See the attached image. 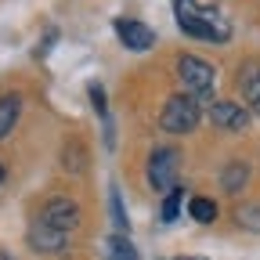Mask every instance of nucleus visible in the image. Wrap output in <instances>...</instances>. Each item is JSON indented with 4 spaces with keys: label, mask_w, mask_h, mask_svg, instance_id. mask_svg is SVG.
<instances>
[{
    "label": "nucleus",
    "mask_w": 260,
    "mask_h": 260,
    "mask_svg": "<svg viewBox=\"0 0 260 260\" xmlns=\"http://www.w3.org/2000/svg\"><path fill=\"white\" fill-rule=\"evenodd\" d=\"M174 15H177V25L188 32V37L213 40V44H224L228 37H232L228 18L217 15L213 8H203L199 0H174Z\"/></svg>",
    "instance_id": "f257e3e1"
},
{
    "label": "nucleus",
    "mask_w": 260,
    "mask_h": 260,
    "mask_svg": "<svg viewBox=\"0 0 260 260\" xmlns=\"http://www.w3.org/2000/svg\"><path fill=\"white\" fill-rule=\"evenodd\" d=\"M177 80L184 83V94L195 98V102H210L213 83H217V69L206 58H195V54H181L177 58Z\"/></svg>",
    "instance_id": "f03ea898"
},
{
    "label": "nucleus",
    "mask_w": 260,
    "mask_h": 260,
    "mask_svg": "<svg viewBox=\"0 0 260 260\" xmlns=\"http://www.w3.org/2000/svg\"><path fill=\"white\" fill-rule=\"evenodd\" d=\"M203 119V109L195 98L188 94H174L167 98V105H162V116H159V126L167 130V134H191L195 126Z\"/></svg>",
    "instance_id": "7ed1b4c3"
},
{
    "label": "nucleus",
    "mask_w": 260,
    "mask_h": 260,
    "mask_svg": "<svg viewBox=\"0 0 260 260\" xmlns=\"http://www.w3.org/2000/svg\"><path fill=\"white\" fill-rule=\"evenodd\" d=\"M177 170H181V152L177 148H155L148 159V184L155 191H170L177 184Z\"/></svg>",
    "instance_id": "20e7f679"
},
{
    "label": "nucleus",
    "mask_w": 260,
    "mask_h": 260,
    "mask_svg": "<svg viewBox=\"0 0 260 260\" xmlns=\"http://www.w3.org/2000/svg\"><path fill=\"white\" fill-rule=\"evenodd\" d=\"M40 220L47 228H54V232H73V228L80 224V206L73 199H65V195H58V199H47L44 203Z\"/></svg>",
    "instance_id": "39448f33"
},
{
    "label": "nucleus",
    "mask_w": 260,
    "mask_h": 260,
    "mask_svg": "<svg viewBox=\"0 0 260 260\" xmlns=\"http://www.w3.org/2000/svg\"><path fill=\"white\" fill-rule=\"evenodd\" d=\"M210 123L220 126V130H232V134H242L249 126V112L235 102H213L210 105Z\"/></svg>",
    "instance_id": "423d86ee"
},
{
    "label": "nucleus",
    "mask_w": 260,
    "mask_h": 260,
    "mask_svg": "<svg viewBox=\"0 0 260 260\" xmlns=\"http://www.w3.org/2000/svg\"><path fill=\"white\" fill-rule=\"evenodd\" d=\"M116 37L130 47V51H148L155 44V32L145 25V22H134V18H116Z\"/></svg>",
    "instance_id": "0eeeda50"
},
{
    "label": "nucleus",
    "mask_w": 260,
    "mask_h": 260,
    "mask_svg": "<svg viewBox=\"0 0 260 260\" xmlns=\"http://www.w3.org/2000/svg\"><path fill=\"white\" fill-rule=\"evenodd\" d=\"M25 239H29V249H37V253H61L65 249V232H54L44 220L32 224Z\"/></svg>",
    "instance_id": "6e6552de"
},
{
    "label": "nucleus",
    "mask_w": 260,
    "mask_h": 260,
    "mask_svg": "<svg viewBox=\"0 0 260 260\" xmlns=\"http://www.w3.org/2000/svg\"><path fill=\"white\" fill-rule=\"evenodd\" d=\"M18 112H22V98L18 94H4V98H0V138H8L15 130Z\"/></svg>",
    "instance_id": "1a4fd4ad"
},
{
    "label": "nucleus",
    "mask_w": 260,
    "mask_h": 260,
    "mask_svg": "<svg viewBox=\"0 0 260 260\" xmlns=\"http://www.w3.org/2000/svg\"><path fill=\"white\" fill-rule=\"evenodd\" d=\"M188 217L199 220V224H213L217 220V203L206 199V195H195V199L188 203Z\"/></svg>",
    "instance_id": "9d476101"
},
{
    "label": "nucleus",
    "mask_w": 260,
    "mask_h": 260,
    "mask_svg": "<svg viewBox=\"0 0 260 260\" xmlns=\"http://www.w3.org/2000/svg\"><path fill=\"white\" fill-rule=\"evenodd\" d=\"M105 256H109V260H138V249L130 246L126 235H112V239L105 242Z\"/></svg>",
    "instance_id": "9b49d317"
},
{
    "label": "nucleus",
    "mask_w": 260,
    "mask_h": 260,
    "mask_svg": "<svg viewBox=\"0 0 260 260\" xmlns=\"http://www.w3.org/2000/svg\"><path fill=\"white\" fill-rule=\"evenodd\" d=\"M246 177H249V170H246V162H228V170H224L220 184H224V191H239V188L246 184Z\"/></svg>",
    "instance_id": "f8f14e48"
},
{
    "label": "nucleus",
    "mask_w": 260,
    "mask_h": 260,
    "mask_svg": "<svg viewBox=\"0 0 260 260\" xmlns=\"http://www.w3.org/2000/svg\"><path fill=\"white\" fill-rule=\"evenodd\" d=\"M181 195H184V188L174 184L170 195H167V203H162V224H174V220H177V213H181Z\"/></svg>",
    "instance_id": "ddd939ff"
},
{
    "label": "nucleus",
    "mask_w": 260,
    "mask_h": 260,
    "mask_svg": "<svg viewBox=\"0 0 260 260\" xmlns=\"http://www.w3.org/2000/svg\"><path fill=\"white\" fill-rule=\"evenodd\" d=\"M109 206H112V220H116V228H119V235L130 228V220H126V210H123V199H119V188H112L109 191Z\"/></svg>",
    "instance_id": "4468645a"
},
{
    "label": "nucleus",
    "mask_w": 260,
    "mask_h": 260,
    "mask_svg": "<svg viewBox=\"0 0 260 260\" xmlns=\"http://www.w3.org/2000/svg\"><path fill=\"white\" fill-rule=\"evenodd\" d=\"M246 102H249L253 112H260V69L246 80Z\"/></svg>",
    "instance_id": "2eb2a0df"
},
{
    "label": "nucleus",
    "mask_w": 260,
    "mask_h": 260,
    "mask_svg": "<svg viewBox=\"0 0 260 260\" xmlns=\"http://www.w3.org/2000/svg\"><path fill=\"white\" fill-rule=\"evenodd\" d=\"M61 155H65V159H61V162H65V170H73V174H80V170L87 167V162H83V148H80V145H73V152L65 148Z\"/></svg>",
    "instance_id": "dca6fc26"
},
{
    "label": "nucleus",
    "mask_w": 260,
    "mask_h": 260,
    "mask_svg": "<svg viewBox=\"0 0 260 260\" xmlns=\"http://www.w3.org/2000/svg\"><path fill=\"white\" fill-rule=\"evenodd\" d=\"M87 94H90V105H94V112H98V116H105V90L98 87V83H90V90H87Z\"/></svg>",
    "instance_id": "f3484780"
},
{
    "label": "nucleus",
    "mask_w": 260,
    "mask_h": 260,
    "mask_svg": "<svg viewBox=\"0 0 260 260\" xmlns=\"http://www.w3.org/2000/svg\"><path fill=\"white\" fill-rule=\"evenodd\" d=\"M239 220L249 224L253 232H260V206H249V210H239Z\"/></svg>",
    "instance_id": "a211bd4d"
},
{
    "label": "nucleus",
    "mask_w": 260,
    "mask_h": 260,
    "mask_svg": "<svg viewBox=\"0 0 260 260\" xmlns=\"http://www.w3.org/2000/svg\"><path fill=\"white\" fill-rule=\"evenodd\" d=\"M0 260H15V256H11V253H4V249H0Z\"/></svg>",
    "instance_id": "6ab92c4d"
},
{
    "label": "nucleus",
    "mask_w": 260,
    "mask_h": 260,
    "mask_svg": "<svg viewBox=\"0 0 260 260\" xmlns=\"http://www.w3.org/2000/svg\"><path fill=\"white\" fill-rule=\"evenodd\" d=\"M177 260H203V256H177Z\"/></svg>",
    "instance_id": "aec40b11"
},
{
    "label": "nucleus",
    "mask_w": 260,
    "mask_h": 260,
    "mask_svg": "<svg viewBox=\"0 0 260 260\" xmlns=\"http://www.w3.org/2000/svg\"><path fill=\"white\" fill-rule=\"evenodd\" d=\"M0 181H4V167H0Z\"/></svg>",
    "instance_id": "412c9836"
}]
</instances>
